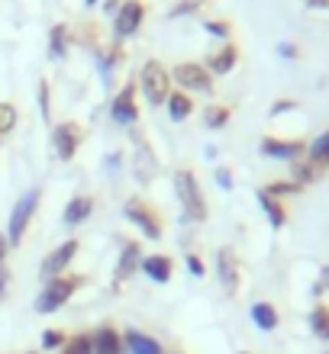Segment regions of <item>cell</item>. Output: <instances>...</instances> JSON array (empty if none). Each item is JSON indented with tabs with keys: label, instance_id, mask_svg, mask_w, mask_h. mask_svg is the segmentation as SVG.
Returning a JSON list of instances; mask_svg holds the SVG:
<instances>
[{
	"label": "cell",
	"instance_id": "4fadbf2b",
	"mask_svg": "<svg viewBox=\"0 0 329 354\" xmlns=\"http://www.w3.org/2000/svg\"><path fill=\"white\" fill-rule=\"evenodd\" d=\"M123 351L126 354H165L161 345L152 335L139 332V328H126L123 332Z\"/></svg>",
	"mask_w": 329,
	"mask_h": 354
},
{
	"label": "cell",
	"instance_id": "ab89813d",
	"mask_svg": "<svg viewBox=\"0 0 329 354\" xmlns=\"http://www.w3.org/2000/svg\"><path fill=\"white\" fill-rule=\"evenodd\" d=\"M320 287H323V290H329V268H323V270H320Z\"/></svg>",
	"mask_w": 329,
	"mask_h": 354
},
{
	"label": "cell",
	"instance_id": "8992f818",
	"mask_svg": "<svg viewBox=\"0 0 329 354\" xmlns=\"http://www.w3.org/2000/svg\"><path fill=\"white\" fill-rule=\"evenodd\" d=\"M126 219H130L132 225H139V232L145 235V239H161V232H165L159 213H155L149 203H142V200H130V203H126Z\"/></svg>",
	"mask_w": 329,
	"mask_h": 354
},
{
	"label": "cell",
	"instance_id": "ba28073f",
	"mask_svg": "<svg viewBox=\"0 0 329 354\" xmlns=\"http://www.w3.org/2000/svg\"><path fill=\"white\" fill-rule=\"evenodd\" d=\"M78 239H68V242H62L55 248V252H48L46 254V261H42V268H39V277L42 280H52V277H62L68 270V264L75 261V254H78Z\"/></svg>",
	"mask_w": 329,
	"mask_h": 354
},
{
	"label": "cell",
	"instance_id": "3957f363",
	"mask_svg": "<svg viewBox=\"0 0 329 354\" xmlns=\"http://www.w3.org/2000/svg\"><path fill=\"white\" fill-rule=\"evenodd\" d=\"M39 190H26V194L17 200V206H13V213H10V225H7V242H10V248L13 245H19L23 242V235H26V229H29V223H33V216H36V206H39Z\"/></svg>",
	"mask_w": 329,
	"mask_h": 354
},
{
	"label": "cell",
	"instance_id": "484cf974",
	"mask_svg": "<svg viewBox=\"0 0 329 354\" xmlns=\"http://www.w3.org/2000/svg\"><path fill=\"white\" fill-rule=\"evenodd\" d=\"M229 106H207V113H204V126L207 129H223L226 122H229Z\"/></svg>",
	"mask_w": 329,
	"mask_h": 354
},
{
	"label": "cell",
	"instance_id": "e0dca14e",
	"mask_svg": "<svg viewBox=\"0 0 329 354\" xmlns=\"http://www.w3.org/2000/svg\"><path fill=\"white\" fill-rule=\"evenodd\" d=\"M235 62H239V48H235L233 42H226L217 55L210 58V68H207V71H210V75H229V71L235 68Z\"/></svg>",
	"mask_w": 329,
	"mask_h": 354
},
{
	"label": "cell",
	"instance_id": "8fae6325",
	"mask_svg": "<svg viewBox=\"0 0 329 354\" xmlns=\"http://www.w3.org/2000/svg\"><path fill=\"white\" fill-rule=\"evenodd\" d=\"M217 277L229 297L239 293V258L233 248H220L217 252Z\"/></svg>",
	"mask_w": 329,
	"mask_h": 354
},
{
	"label": "cell",
	"instance_id": "74e56055",
	"mask_svg": "<svg viewBox=\"0 0 329 354\" xmlns=\"http://www.w3.org/2000/svg\"><path fill=\"white\" fill-rule=\"evenodd\" d=\"M278 52H281L284 58H297V48H294L291 42H281V46H278Z\"/></svg>",
	"mask_w": 329,
	"mask_h": 354
},
{
	"label": "cell",
	"instance_id": "f546056e",
	"mask_svg": "<svg viewBox=\"0 0 329 354\" xmlns=\"http://www.w3.org/2000/svg\"><path fill=\"white\" fill-rule=\"evenodd\" d=\"M204 7H207V0H178V7L171 10V17H188V13H197Z\"/></svg>",
	"mask_w": 329,
	"mask_h": 354
},
{
	"label": "cell",
	"instance_id": "f1b7e54d",
	"mask_svg": "<svg viewBox=\"0 0 329 354\" xmlns=\"http://www.w3.org/2000/svg\"><path fill=\"white\" fill-rule=\"evenodd\" d=\"M13 126H17V106L13 103H0V136L13 132Z\"/></svg>",
	"mask_w": 329,
	"mask_h": 354
},
{
	"label": "cell",
	"instance_id": "836d02e7",
	"mask_svg": "<svg viewBox=\"0 0 329 354\" xmlns=\"http://www.w3.org/2000/svg\"><path fill=\"white\" fill-rule=\"evenodd\" d=\"M217 184L223 187V190H233V174L226 168H217Z\"/></svg>",
	"mask_w": 329,
	"mask_h": 354
},
{
	"label": "cell",
	"instance_id": "ffe728a7",
	"mask_svg": "<svg viewBox=\"0 0 329 354\" xmlns=\"http://www.w3.org/2000/svg\"><path fill=\"white\" fill-rule=\"evenodd\" d=\"M307 161H310V165H317L320 171L329 168V129L323 132V136H317V139L307 145Z\"/></svg>",
	"mask_w": 329,
	"mask_h": 354
},
{
	"label": "cell",
	"instance_id": "b9f144b4",
	"mask_svg": "<svg viewBox=\"0 0 329 354\" xmlns=\"http://www.w3.org/2000/svg\"><path fill=\"white\" fill-rule=\"evenodd\" d=\"M81 354H94V348H91V338H87V345H85V351Z\"/></svg>",
	"mask_w": 329,
	"mask_h": 354
},
{
	"label": "cell",
	"instance_id": "83f0119b",
	"mask_svg": "<svg viewBox=\"0 0 329 354\" xmlns=\"http://www.w3.org/2000/svg\"><path fill=\"white\" fill-rule=\"evenodd\" d=\"M265 194L268 196H274V200H278V196H291V194H301V187L294 184V180H274V184H268V187H262Z\"/></svg>",
	"mask_w": 329,
	"mask_h": 354
},
{
	"label": "cell",
	"instance_id": "f35d334b",
	"mask_svg": "<svg viewBox=\"0 0 329 354\" xmlns=\"http://www.w3.org/2000/svg\"><path fill=\"white\" fill-rule=\"evenodd\" d=\"M307 7H310V10H323V7H329V0H307Z\"/></svg>",
	"mask_w": 329,
	"mask_h": 354
},
{
	"label": "cell",
	"instance_id": "7402d4cb",
	"mask_svg": "<svg viewBox=\"0 0 329 354\" xmlns=\"http://www.w3.org/2000/svg\"><path fill=\"white\" fill-rule=\"evenodd\" d=\"M258 206L265 209V216H268V223L274 225V229H281L284 223H287V213H284V206L274 200V196H268L265 190H258Z\"/></svg>",
	"mask_w": 329,
	"mask_h": 354
},
{
	"label": "cell",
	"instance_id": "d590c367",
	"mask_svg": "<svg viewBox=\"0 0 329 354\" xmlns=\"http://www.w3.org/2000/svg\"><path fill=\"white\" fill-rule=\"evenodd\" d=\"M123 7V0H104V13H110V17H116Z\"/></svg>",
	"mask_w": 329,
	"mask_h": 354
},
{
	"label": "cell",
	"instance_id": "d6986e66",
	"mask_svg": "<svg viewBox=\"0 0 329 354\" xmlns=\"http://www.w3.org/2000/svg\"><path fill=\"white\" fill-rule=\"evenodd\" d=\"M91 213H94V200H91V196H75V200L65 206V216H62V219H65V225L75 229V225L85 223Z\"/></svg>",
	"mask_w": 329,
	"mask_h": 354
},
{
	"label": "cell",
	"instance_id": "8d00e7d4",
	"mask_svg": "<svg viewBox=\"0 0 329 354\" xmlns=\"http://www.w3.org/2000/svg\"><path fill=\"white\" fill-rule=\"evenodd\" d=\"M7 252H10V242H7V235L0 232V270H3V261H7Z\"/></svg>",
	"mask_w": 329,
	"mask_h": 354
},
{
	"label": "cell",
	"instance_id": "1f68e13d",
	"mask_svg": "<svg viewBox=\"0 0 329 354\" xmlns=\"http://www.w3.org/2000/svg\"><path fill=\"white\" fill-rule=\"evenodd\" d=\"M188 270L194 277H204V274H207V268H204V261H200L197 254H188Z\"/></svg>",
	"mask_w": 329,
	"mask_h": 354
},
{
	"label": "cell",
	"instance_id": "5b68a950",
	"mask_svg": "<svg viewBox=\"0 0 329 354\" xmlns=\"http://www.w3.org/2000/svg\"><path fill=\"white\" fill-rule=\"evenodd\" d=\"M171 77L178 81L184 93H188V91H197V93H210V91H213V75H210L200 62H181V65L171 71Z\"/></svg>",
	"mask_w": 329,
	"mask_h": 354
},
{
	"label": "cell",
	"instance_id": "f6af8a7d",
	"mask_svg": "<svg viewBox=\"0 0 329 354\" xmlns=\"http://www.w3.org/2000/svg\"><path fill=\"white\" fill-rule=\"evenodd\" d=\"M26 354H39V351H26Z\"/></svg>",
	"mask_w": 329,
	"mask_h": 354
},
{
	"label": "cell",
	"instance_id": "d6a6232c",
	"mask_svg": "<svg viewBox=\"0 0 329 354\" xmlns=\"http://www.w3.org/2000/svg\"><path fill=\"white\" fill-rule=\"evenodd\" d=\"M39 106H42V116L48 120V81H39Z\"/></svg>",
	"mask_w": 329,
	"mask_h": 354
},
{
	"label": "cell",
	"instance_id": "4dcf8cb0",
	"mask_svg": "<svg viewBox=\"0 0 329 354\" xmlns=\"http://www.w3.org/2000/svg\"><path fill=\"white\" fill-rule=\"evenodd\" d=\"M204 26H207V32H213L217 39H229V36H233V26H229L226 19H207Z\"/></svg>",
	"mask_w": 329,
	"mask_h": 354
},
{
	"label": "cell",
	"instance_id": "2e32d148",
	"mask_svg": "<svg viewBox=\"0 0 329 354\" xmlns=\"http://www.w3.org/2000/svg\"><path fill=\"white\" fill-rule=\"evenodd\" d=\"M139 270L145 274L149 280H155V283H168L171 280V270H175V264H171L168 254H149V258H142Z\"/></svg>",
	"mask_w": 329,
	"mask_h": 354
},
{
	"label": "cell",
	"instance_id": "9a60e30c",
	"mask_svg": "<svg viewBox=\"0 0 329 354\" xmlns=\"http://www.w3.org/2000/svg\"><path fill=\"white\" fill-rule=\"evenodd\" d=\"M139 264H142V248H139V242H126L123 245V252H120V261H116V283H123L126 277H132L136 270H139Z\"/></svg>",
	"mask_w": 329,
	"mask_h": 354
},
{
	"label": "cell",
	"instance_id": "9c48e42d",
	"mask_svg": "<svg viewBox=\"0 0 329 354\" xmlns=\"http://www.w3.org/2000/svg\"><path fill=\"white\" fill-rule=\"evenodd\" d=\"M142 17H145V7H142V0H126V3L120 7V13L113 17V32H116V42L130 39L132 32L142 26Z\"/></svg>",
	"mask_w": 329,
	"mask_h": 354
},
{
	"label": "cell",
	"instance_id": "603a6c76",
	"mask_svg": "<svg viewBox=\"0 0 329 354\" xmlns=\"http://www.w3.org/2000/svg\"><path fill=\"white\" fill-rule=\"evenodd\" d=\"M48 52L55 58L68 55V26L65 23H55V26H52V32H48Z\"/></svg>",
	"mask_w": 329,
	"mask_h": 354
},
{
	"label": "cell",
	"instance_id": "d4e9b609",
	"mask_svg": "<svg viewBox=\"0 0 329 354\" xmlns=\"http://www.w3.org/2000/svg\"><path fill=\"white\" fill-rule=\"evenodd\" d=\"M310 328H313V335H320L323 342H329V306H313L310 313Z\"/></svg>",
	"mask_w": 329,
	"mask_h": 354
},
{
	"label": "cell",
	"instance_id": "e575fe53",
	"mask_svg": "<svg viewBox=\"0 0 329 354\" xmlns=\"http://www.w3.org/2000/svg\"><path fill=\"white\" fill-rule=\"evenodd\" d=\"M294 106H297V103H294V100H278V103H274V106H272V116H281L284 110H294Z\"/></svg>",
	"mask_w": 329,
	"mask_h": 354
},
{
	"label": "cell",
	"instance_id": "52a82bcc",
	"mask_svg": "<svg viewBox=\"0 0 329 354\" xmlns=\"http://www.w3.org/2000/svg\"><path fill=\"white\" fill-rule=\"evenodd\" d=\"M81 126L78 122H58L55 129H52V149H55V155L62 161H71L78 155V149H81Z\"/></svg>",
	"mask_w": 329,
	"mask_h": 354
},
{
	"label": "cell",
	"instance_id": "277c9868",
	"mask_svg": "<svg viewBox=\"0 0 329 354\" xmlns=\"http://www.w3.org/2000/svg\"><path fill=\"white\" fill-rule=\"evenodd\" d=\"M139 87L145 91V97H149L152 106H159V103L168 100V93H171V75L165 71V65L161 62H145L139 71Z\"/></svg>",
	"mask_w": 329,
	"mask_h": 354
},
{
	"label": "cell",
	"instance_id": "cb8c5ba5",
	"mask_svg": "<svg viewBox=\"0 0 329 354\" xmlns=\"http://www.w3.org/2000/svg\"><path fill=\"white\" fill-rule=\"evenodd\" d=\"M291 174H294V184L303 187V184H313V180L320 177V168H317V165H310V161H294Z\"/></svg>",
	"mask_w": 329,
	"mask_h": 354
},
{
	"label": "cell",
	"instance_id": "5bb4252c",
	"mask_svg": "<svg viewBox=\"0 0 329 354\" xmlns=\"http://www.w3.org/2000/svg\"><path fill=\"white\" fill-rule=\"evenodd\" d=\"M91 348H94V354H126L123 335L113 326H100L97 332H91Z\"/></svg>",
	"mask_w": 329,
	"mask_h": 354
},
{
	"label": "cell",
	"instance_id": "ac0fdd59",
	"mask_svg": "<svg viewBox=\"0 0 329 354\" xmlns=\"http://www.w3.org/2000/svg\"><path fill=\"white\" fill-rule=\"evenodd\" d=\"M165 106H168V116L175 122L188 120L190 113H194V100H190V93H184V91H171L168 100H165Z\"/></svg>",
	"mask_w": 329,
	"mask_h": 354
},
{
	"label": "cell",
	"instance_id": "60d3db41",
	"mask_svg": "<svg viewBox=\"0 0 329 354\" xmlns=\"http://www.w3.org/2000/svg\"><path fill=\"white\" fill-rule=\"evenodd\" d=\"M3 290H7V270H0V297H3Z\"/></svg>",
	"mask_w": 329,
	"mask_h": 354
},
{
	"label": "cell",
	"instance_id": "6da1fadb",
	"mask_svg": "<svg viewBox=\"0 0 329 354\" xmlns=\"http://www.w3.org/2000/svg\"><path fill=\"white\" fill-rule=\"evenodd\" d=\"M78 287H81V277H75V274H62V277L46 280V287L39 290L36 297V313H42V316L58 313L78 293Z\"/></svg>",
	"mask_w": 329,
	"mask_h": 354
},
{
	"label": "cell",
	"instance_id": "4316f807",
	"mask_svg": "<svg viewBox=\"0 0 329 354\" xmlns=\"http://www.w3.org/2000/svg\"><path fill=\"white\" fill-rule=\"evenodd\" d=\"M68 335L62 328H46L42 332V351H58V348H65Z\"/></svg>",
	"mask_w": 329,
	"mask_h": 354
},
{
	"label": "cell",
	"instance_id": "ee69618b",
	"mask_svg": "<svg viewBox=\"0 0 329 354\" xmlns=\"http://www.w3.org/2000/svg\"><path fill=\"white\" fill-rule=\"evenodd\" d=\"M239 354H252V351H239Z\"/></svg>",
	"mask_w": 329,
	"mask_h": 354
},
{
	"label": "cell",
	"instance_id": "7c38bea8",
	"mask_svg": "<svg viewBox=\"0 0 329 354\" xmlns=\"http://www.w3.org/2000/svg\"><path fill=\"white\" fill-rule=\"evenodd\" d=\"M136 91L139 87L132 84H126L116 97H113V103H110V113H113V120L120 122V126H130V122H136V116H139V106H136Z\"/></svg>",
	"mask_w": 329,
	"mask_h": 354
},
{
	"label": "cell",
	"instance_id": "44dd1931",
	"mask_svg": "<svg viewBox=\"0 0 329 354\" xmlns=\"http://www.w3.org/2000/svg\"><path fill=\"white\" fill-rule=\"evenodd\" d=\"M252 322L262 328V332H274L278 322H281V316H278V309H274L272 303H255L252 306Z\"/></svg>",
	"mask_w": 329,
	"mask_h": 354
},
{
	"label": "cell",
	"instance_id": "7bdbcfd3",
	"mask_svg": "<svg viewBox=\"0 0 329 354\" xmlns=\"http://www.w3.org/2000/svg\"><path fill=\"white\" fill-rule=\"evenodd\" d=\"M85 3H87V7H94V3H97V0H85Z\"/></svg>",
	"mask_w": 329,
	"mask_h": 354
},
{
	"label": "cell",
	"instance_id": "30bf717a",
	"mask_svg": "<svg viewBox=\"0 0 329 354\" xmlns=\"http://www.w3.org/2000/svg\"><path fill=\"white\" fill-rule=\"evenodd\" d=\"M262 155L281 161H301V155H307V145L297 139H278V136H265L262 139Z\"/></svg>",
	"mask_w": 329,
	"mask_h": 354
},
{
	"label": "cell",
	"instance_id": "7a4b0ae2",
	"mask_svg": "<svg viewBox=\"0 0 329 354\" xmlns=\"http://www.w3.org/2000/svg\"><path fill=\"white\" fill-rule=\"evenodd\" d=\"M175 194H178L181 209L188 213L190 223H204L207 219V200H204L197 177L190 171H175Z\"/></svg>",
	"mask_w": 329,
	"mask_h": 354
}]
</instances>
